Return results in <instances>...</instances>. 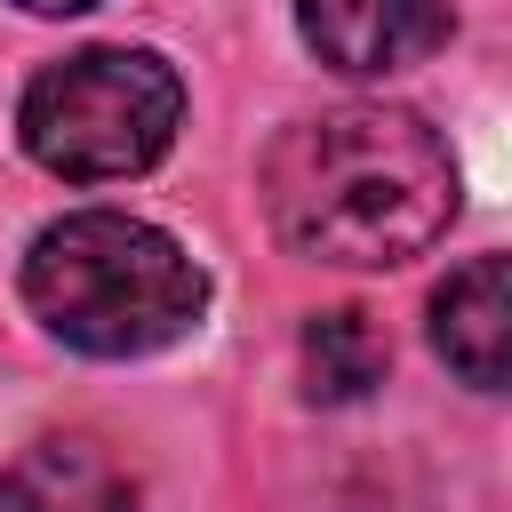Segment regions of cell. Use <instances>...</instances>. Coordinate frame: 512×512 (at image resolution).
I'll use <instances>...</instances> for the list:
<instances>
[{
	"instance_id": "cell-7",
	"label": "cell",
	"mask_w": 512,
	"mask_h": 512,
	"mask_svg": "<svg viewBox=\"0 0 512 512\" xmlns=\"http://www.w3.org/2000/svg\"><path fill=\"white\" fill-rule=\"evenodd\" d=\"M304 392L312 400H360V392H376L384 384V336H376V320L368 312H312L304 320Z\"/></svg>"
},
{
	"instance_id": "cell-3",
	"label": "cell",
	"mask_w": 512,
	"mask_h": 512,
	"mask_svg": "<svg viewBox=\"0 0 512 512\" xmlns=\"http://www.w3.org/2000/svg\"><path fill=\"white\" fill-rule=\"evenodd\" d=\"M176 120H184V80L152 48H80L48 64L16 104L24 152L72 184L144 176L176 144Z\"/></svg>"
},
{
	"instance_id": "cell-4",
	"label": "cell",
	"mask_w": 512,
	"mask_h": 512,
	"mask_svg": "<svg viewBox=\"0 0 512 512\" xmlns=\"http://www.w3.org/2000/svg\"><path fill=\"white\" fill-rule=\"evenodd\" d=\"M304 48L344 80H384L448 40V0H296Z\"/></svg>"
},
{
	"instance_id": "cell-5",
	"label": "cell",
	"mask_w": 512,
	"mask_h": 512,
	"mask_svg": "<svg viewBox=\"0 0 512 512\" xmlns=\"http://www.w3.org/2000/svg\"><path fill=\"white\" fill-rule=\"evenodd\" d=\"M0 512H136V480L104 440L40 432L0 472Z\"/></svg>"
},
{
	"instance_id": "cell-8",
	"label": "cell",
	"mask_w": 512,
	"mask_h": 512,
	"mask_svg": "<svg viewBox=\"0 0 512 512\" xmlns=\"http://www.w3.org/2000/svg\"><path fill=\"white\" fill-rule=\"evenodd\" d=\"M16 8H32V16H80V8H96V0H16Z\"/></svg>"
},
{
	"instance_id": "cell-6",
	"label": "cell",
	"mask_w": 512,
	"mask_h": 512,
	"mask_svg": "<svg viewBox=\"0 0 512 512\" xmlns=\"http://www.w3.org/2000/svg\"><path fill=\"white\" fill-rule=\"evenodd\" d=\"M432 344L472 392H504V368H512V272H504V256H472L440 280Z\"/></svg>"
},
{
	"instance_id": "cell-2",
	"label": "cell",
	"mask_w": 512,
	"mask_h": 512,
	"mask_svg": "<svg viewBox=\"0 0 512 512\" xmlns=\"http://www.w3.org/2000/svg\"><path fill=\"white\" fill-rule=\"evenodd\" d=\"M24 304L72 352L144 360L192 336V320L208 312V272L160 224L128 208H80L24 248Z\"/></svg>"
},
{
	"instance_id": "cell-1",
	"label": "cell",
	"mask_w": 512,
	"mask_h": 512,
	"mask_svg": "<svg viewBox=\"0 0 512 512\" xmlns=\"http://www.w3.org/2000/svg\"><path fill=\"white\" fill-rule=\"evenodd\" d=\"M264 208L296 256L384 272L448 232L456 168L408 104H336L264 152Z\"/></svg>"
}]
</instances>
